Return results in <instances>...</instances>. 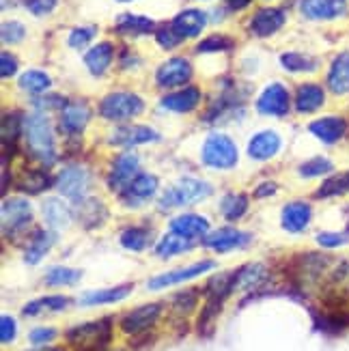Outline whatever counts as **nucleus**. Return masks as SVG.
Returning a JSON list of instances; mask_svg holds the SVG:
<instances>
[{
	"label": "nucleus",
	"mask_w": 349,
	"mask_h": 351,
	"mask_svg": "<svg viewBox=\"0 0 349 351\" xmlns=\"http://www.w3.org/2000/svg\"><path fill=\"white\" fill-rule=\"evenodd\" d=\"M22 132L26 136V147L37 160L43 164H52L56 158L54 149V134L50 128V121L43 112H33L24 117Z\"/></svg>",
	"instance_id": "obj_1"
},
{
	"label": "nucleus",
	"mask_w": 349,
	"mask_h": 351,
	"mask_svg": "<svg viewBox=\"0 0 349 351\" xmlns=\"http://www.w3.org/2000/svg\"><path fill=\"white\" fill-rule=\"evenodd\" d=\"M211 186L207 181L201 179H192L186 177L177 181L175 186H171L166 190L160 198V209H171V207H184V205H192V203H199L205 201L207 196H211Z\"/></svg>",
	"instance_id": "obj_2"
},
{
	"label": "nucleus",
	"mask_w": 349,
	"mask_h": 351,
	"mask_svg": "<svg viewBox=\"0 0 349 351\" xmlns=\"http://www.w3.org/2000/svg\"><path fill=\"white\" fill-rule=\"evenodd\" d=\"M112 322L110 319H101V322L93 324H82L75 326L67 332V341L82 351H99L110 343L112 337Z\"/></svg>",
	"instance_id": "obj_3"
},
{
	"label": "nucleus",
	"mask_w": 349,
	"mask_h": 351,
	"mask_svg": "<svg viewBox=\"0 0 349 351\" xmlns=\"http://www.w3.org/2000/svg\"><path fill=\"white\" fill-rule=\"evenodd\" d=\"M203 162L209 169H233L237 164V147L224 134H209L203 145Z\"/></svg>",
	"instance_id": "obj_4"
},
{
	"label": "nucleus",
	"mask_w": 349,
	"mask_h": 351,
	"mask_svg": "<svg viewBox=\"0 0 349 351\" xmlns=\"http://www.w3.org/2000/svg\"><path fill=\"white\" fill-rule=\"evenodd\" d=\"M143 110H145L143 99L136 93H123V90L106 95L99 104V114L108 121H128L139 117Z\"/></svg>",
	"instance_id": "obj_5"
},
{
	"label": "nucleus",
	"mask_w": 349,
	"mask_h": 351,
	"mask_svg": "<svg viewBox=\"0 0 349 351\" xmlns=\"http://www.w3.org/2000/svg\"><path fill=\"white\" fill-rule=\"evenodd\" d=\"M211 269H216L214 261H201V263H194V265H188V267H179V269H173V271L160 274V276H154L147 282V287L151 289V291H160V289L181 285V282L192 280L196 276H203L205 271H211Z\"/></svg>",
	"instance_id": "obj_6"
},
{
	"label": "nucleus",
	"mask_w": 349,
	"mask_h": 351,
	"mask_svg": "<svg viewBox=\"0 0 349 351\" xmlns=\"http://www.w3.org/2000/svg\"><path fill=\"white\" fill-rule=\"evenodd\" d=\"M289 106H291L289 90L278 82L265 86L259 99H256V110L263 117H285L289 114Z\"/></svg>",
	"instance_id": "obj_7"
},
{
	"label": "nucleus",
	"mask_w": 349,
	"mask_h": 351,
	"mask_svg": "<svg viewBox=\"0 0 349 351\" xmlns=\"http://www.w3.org/2000/svg\"><path fill=\"white\" fill-rule=\"evenodd\" d=\"M30 220H33V209L24 198H7L3 203V228L7 235L24 231Z\"/></svg>",
	"instance_id": "obj_8"
},
{
	"label": "nucleus",
	"mask_w": 349,
	"mask_h": 351,
	"mask_svg": "<svg viewBox=\"0 0 349 351\" xmlns=\"http://www.w3.org/2000/svg\"><path fill=\"white\" fill-rule=\"evenodd\" d=\"M192 78V65L190 60L186 58H169L166 63L160 65L158 73H156V80L158 86L162 88H175V86H184L188 80Z\"/></svg>",
	"instance_id": "obj_9"
},
{
	"label": "nucleus",
	"mask_w": 349,
	"mask_h": 351,
	"mask_svg": "<svg viewBox=\"0 0 349 351\" xmlns=\"http://www.w3.org/2000/svg\"><path fill=\"white\" fill-rule=\"evenodd\" d=\"M88 173L82 166H69L56 179V188L58 192L71 198V201H82L86 190H88Z\"/></svg>",
	"instance_id": "obj_10"
},
{
	"label": "nucleus",
	"mask_w": 349,
	"mask_h": 351,
	"mask_svg": "<svg viewBox=\"0 0 349 351\" xmlns=\"http://www.w3.org/2000/svg\"><path fill=\"white\" fill-rule=\"evenodd\" d=\"M160 313H162V304H147V306L136 308L121 319V330L125 334H132V337L143 334L158 322Z\"/></svg>",
	"instance_id": "obj_11"
},
{
	"label": "nucleus",
	"mask_w": 349,
	"mask_h": 351,
	"mask_svg": "<svg viewBox=\"0 0 349 351\" xmlns=\"http://www.w3.org/2000/svg\"><path fill=\"white\" fill-rule=\"evenodd\" d=\"M136 173H139V156L128 151V154H121L115 164H112V171L108 177V188L115 192L125 190L130 183L136 179Z\"/></svg>",
	"instance_id": "obj_12"
},
{
	"label": "nucleus",
	"mask_w": 349,
	"mask_h": 351,
	"mask_svg": "<svg viewBox=\"0 0 349 351\" xmlns=\"http://www.w3.org/2000/svg\"><path fill=\"white\" fill-rule=\"evenodd\" d=\"M300 11L304 18L324 22V20H337L345 15L347 5L345 0H300Z\"/></svg>",
	"instance_id": "obj_13"
},
{
	"label": "nucleus",
	"mask_w": 349,
	"mask_h": 351,
	"mask_svg": "<svg viewBox=\"0 0 349 351\" xmlns=\"http://www.w3.org/2000/svg\"><path fill=\"white\" fill-rule=\"evenodd\" d=\"M250 241V235L244 231H237V228H218V231L209 233L203 237V246L216 250V252H229L235 248H244Z\"/></svg>",
	"instance_id": "obj_14"
},
{
	"label": "nucleus",
	"mask_w": 349,
	"mask_h": 351,
	"mask_svg": "<svg viewBox=\"0 0 349 351\" xmlns=\"http://www.w3.org/2000/svg\"><path fill=\"white\" fill-rule=\"evenodd\" d=\"M285 22H287V15H285L282 9L265 7V9H259L252 15L250 30H252V35H256V37H269V35L278 33Z\"/></svg>",
	"instance_id": "obj_15"
},
{
	"label": "nucleus",
	"mask_w": 349,
	"mask_h": 351,
	"mask_svg": "<svg viewBox=\"0 0 349 351\" xmlns=\"http://www.w3.org/2000/svg\"><path fill=\"white\" fill-rule=\"evenodd\" d=\"M347 130H349V125L343 117H322L309 125V132L326 145L339 143L347 134Z\"/></svg>",
	"instance_id": "obj_16"
},
{
	"label": "nucleus",
	"mask_w": 349,
	"mask_h": 351,
	"mask_svg": "<svg viewBox=\"0 0 349 351\" xmlns=\"http://www.w3.org/2000/svg\"><path fill=\"white\" fill-rule=\"evenodd\" d=\"M207 24V13L201 9H186L179 15H175V20L171 22V28L181 37V39H190V37H199L201 30Z\"/></svg>",
	"instance_id": "obj_17"
},
{
	"label": "nucleus",
	"mask_w": 349,
	"mask_h": 351,
	"mask_svg": "<svg viewBox=\"0 0 349 351\" xmlns=\"http://www.w3.org/2000/svg\"><path fill=\"white\" fill-rule=\"evenodd\" d=\"M326 84L335 95H349V52H341L332 58Z\"/></svg>",
	"instance_id": "obj_18"
},
{
	"label": "nucleus",
	"mask_w": 349,
	"mask_h": 351,
	"mask_svg": "<svg viewBox=\"0 0 349 351\" xmlns=\"http://www.w3.org/2000/svg\"><path fill=\"white\" fill-rule=\"evenodd\" d=\"M311 218H313L311 205L304 201H296V203H289L282 207L280 224L285 231H289V233H302L311 224Z\"/></svg>",
	"instance_id": "obj_19"
},
{
	"label": "nucleus",
	"mask_w": 349,
	"mask_h": 351,
	"mask_svg": "<svg viewBox=\"0 0 349 351\" xmlns=\"http://www.w3.org/2000/svg\"><path fill=\"white\" fill-rule=\"evenodd\" d=\"M278 151H280V136L274 130H263L259 134H254L248 143V156L259 162L274 158Z\"/></svg>",
	"instance_id": "obj_20"
},
{
	"label": "nucleus",
	"mask_w": 349,
	"mask_h": 351,
	"mask_svg": "<svg viewBox=\"0 0 349 351\" xmlns=\"http://www.w3.org/2000/svg\"><path fill=\"white\" fill-rule=\"evenodd\" d=\"M91 119V108L86 106V101H71L63 108V114H60V130L67 136L80 134Z\"/></svg>",
	"instance_id": "obj_21"
},
{
	"label": "nucleus",
	"mask_w": 349,
	"mask_h": 351,
	"mask_svg": "<svg viewBox=\"0 0 349 351\" xmlns=\"http://www.w3.org/2000/svg\"><path fill=\"white\" fill-rule=\"evenodd\" d=\"M158 192V177L156 175H139L123 192V203L125 205H141L149 201L151 196Z\"/></svg>",
	"instance_id": "obj_22"
},
{
	"label": "nucleus",
	"mask_w": 349,
	"mask_h": 351,
	"mask_svg": "<svg viewBox=\"0 0 349 351\" xmlns=\"http://www.w3.org/2000/svg\"><path fill=\"white\" fill-rule=\"evenodd\" d=\"M199 101H201V90L196 86H186V88L177 90V93L162 97L160 106L171 112L184 114V112H192L196 106H199Z\"/></svg>",
	"instance_id": "obj_23"
},
{
	"label": "nucleus",
	"mask_w": 349,
	"mask_h": 351,
	"mask_svg": "<svg viewBox=\"0 0 349 351\" xmlns=\"http://www.w3.org/2000/svg\"><path fill=\"white\" fill-rule=\"evenodd\" d=\"M160 138L156 130L145 128V125H130V128H121L110 136V143L119 147H134V145H147V143H156Z\"/></svg>",
	"instance_id": "obj_24"
},
{
	"label": "nucleus",
	"mask_w": 349,
	"mask_h": 351,
	"mask_svg": "<svg viewBox=\"0 0 349 351\" xmlns=\"http://www.w3.org/2000/svg\"><path fill=\"white\" fill-rule=\"evenodd\" d=\"M171 231L184 235L188 239H199L207 235L209 220L203 216H196V213H181V216L171 220Z\"/></svg>",
	"instance_id": "obj_25"
},
{
	"label": "nucleus",
	"mask_w": 349,
	"mask_h": 351,
	"mask_svg": "<svg viewBox=\"0 0 349 351\" xmlns=\"http://www.w3.org/2000/svg\"><path fill=\"white\" fill-rule=\"evenodd\" d=\"M326 104V90L320 84L306 82L298 88L296 93V110L300 114H311L317 112Z\"/></svg>",
	"instance_id": "obj_26"
},
{
	"label": "nucleus",
	"mask_w": 349,
	"mask_h": 351,
	"mask_svg": "<svg viewBox=\"0 0 349 351\" xmlns=\"http://www.w3.org/2000/svg\"><path fill=\"white\" fill-rule=\"evenodd\" d=\"M134 285H121V287H112V289H99V291H86L80 298L82 306H101V304H115L125 300L132 293Z\"/></svg>",
	"instance_id": "obj_27"
},
{
	"label": "nucleus",
	"mask_w": 349,
	"mask_h": 351,
	"mask_svg": "<svg viewBox=\"0 0 349 351\" xmlns=\"http://www.w3.org/2000/svg\"><path fill=\"white\" fill-rule=\"evenodd\" d=\"M41 209H43L45 224H48L52 231H63V228L71 224V211L63 201H58V198H48Z\"/></svg>",
	"instance_id": "obj_28"
},
{
	"label": "nucleus",
	"mask_w": 349,
	"mask_h": 351,
	"mask_svg": "<svg viewBox=\"0 0 349 351\" xmlns=\"http://www.w3.org/2000/svg\"><path fill=\"white\" fill-rule=\"evenodd\" d=\"M112 56H115L112 43L104 41V43L93 45V48H91V50L86 52V56H84V65H86V69H88L91 73H93V75H101L106 69L110 67Z\"/></svg>",
	"instance_id": "obj_29"
},
{
	"label": "nucleus",
	"mask_w": 349,
	"mask_h": 351,
	"mask_svg": "<svg viewBox=\"0 0 349 351\" xmlns=\"http://www.w3.org/2000/svg\"><path fill=\"white\" fill-rule=\"evenodd\" d=\"M108 216L104 203L99 198H82L80 207H78V220L86 226V228H95L101 226V222Z\"/></svg>",
	"instance_id": "obj_30"
},
{
	"label": "nucleus",
	"mask_w": 349,
	"mask_h": 351,
	"mask_svg": "<svg viewBox=\"0 0 349 351\" xmlns=\"http://www.w3.org/2000/svg\"><path fill=\"white\" fill-rule=\"evenodd\" d=\"M267 278V269L261 263H252L235 271V282H233V291L235 289H241V291H250V289H256L263 280Z\"/></svg>",
	"instance_id": "obj_31"
},
{
	"label": "nucleus",
	"mask_w": 349,
	"mask_h": 351,
	"mask_svg": "<svg viewBox=\"0 0 349 351\" xmlns=\"http://www.w3.org/2000/svg\"><path fill=\"white\" fill-rule=\"evenodd\" d=\"M192 248V239L184 237V235H179V233H169V235H164L160 241H158V246H156V254L160 258H171L175 254H184Z\"/></svg>",
	"instance_id": "obj_32"
},
{
	"label": "nucleus",
	"mask_w": 349,
	"mask_h": 351,
	"mask_svg": "<svg viewBox=\"0 0 349 351\" xmlns=\"http://www.w3.org/2000/svg\"><path fill=\"white\" fill-rule=\"evenodd\" d=\"M151 239H154V233H151L149 228L132 226V228H125V231L121 233V246L132 250V252H143L145 248H149Z\"/></svg>",
	"instance_id": "obj_33"
},
{
	"label": "nucleus",
	"mask_w": 349,
	"mask_h": 351,
	"mask_svg": "<svg viewBox=\"0 0 349 351\" xmlns=\"http://www.w3.org/2000/svg\"><path fill=\"white\" fill-rule=\"evenodd\" d=\"M154 28H156V22L149 18H143V15L125 13L117 20V30L119 33H125V35H145V33H151Z\"/></svg>",
	"instance_id": "obj_34"
},
{
	"label": "nucleus",
	"mask_w": 349,
	"mask_h": 351,
	"mask_svg": "<svg viewBox=\"0 0 349 351\" xmlns=\"http://www.w3.org/2000/svg\"><path fill=\"white\" fill-rule=\"evenodd\" d=\"M54 246V233H45V231H37L35 237L30 239L28 248H26V263L37 265L41 258L45 256L50 248Z\"/></svg>",
	"instance_id": "obj_35"
},
{
	"label": "nucleus",
	"mask_w": 349,
	"mask_h": 351,
	"mask_svg": "<svg viewBox=\"0 0 349 351\" xmlns=\"http://www.w3.org/2000/svg\"><path fill=\"white\" fill-rule=\"evenodd\" d=\"M69 304V298H63V295H48V298H41V300H35V302H28L26 306L22 308V315L26 317H35V315H41L43 311H65Z\"/></svg>",
	"instance_id": "obj_36"
},
{
	"label": "nucleus",
	"mask_w": 349,
	"mask_h": 351,
	"mask_svg": "<svg viewBox=\"0 0 349 351\" xmlns=\"http://www.w3.org/2000/svg\"><path fill=\"white\" fill-rule=\"evenodd\" d=\"M220 211L229 222L239 220L248 211V196L246 194H226L220 203Z\"/></svg>",
	"instance_id": "obj_37"
},
{
	"label": "nucleus",
	"mask_w": 349,
	"mask_h": 351,
	"mask_svg": "<svg viewBox=\"0 0 349 351\" xmlns=\"http://www.w3.org/2000/svg\"><path fill=\"white\" fill-rule=\"evenodd\" d=\"M280 65L287 71H293V73H309L317 69V60L309 54H302V52H285L280 56Z\"/></svg>",
	"instance_id": "obj_38"
},
{
	"label": "nucleus",
	"mask_w": 349,
	"mask_h": 351,
	"mask_svg": "<svg viewBox=\"0 0 349 351\" xmlns=\"http://www.w3.org/2000/svg\"><path fill=\"white\" fill-rule=\"evenodd\" d=\"M80 278H82V271L73 267L58 265L45 271V285H50V287H69V285H75Z\"/></svg>",
	"instance_id": "obj_39"
},
{
	"label": "nucleus",
	"mask_w": 349,
	"mask_h": 351,
	"mask_svg": "<svg viewBox=\"0 0 349 351\" xmlns=\"http://www.w3.org/2000/svg\"><path fill=\"white\" fill-rule=\"evenodd\" d=\"M349 192V171L339 173L322 183V188L315 192L317 198H332V196H343Z\"/></svg>",
	"instance_id": "obj_40"
},
{
	"label": "nucleus",
	"mask_w": 349,
	"mask_h": 351,
	"mask_svg": "<svg viewBox=\"0 0 349 351\" xmlns=\"http://www.w3.org/2000/svg\"><path fill=\"white\" fill-rule=\"evenodd\" d=\"M50 84H52L50 75L39 69H28L20 75V86L26 93H43L45 88H50Z\"/></svg>",
	"instance_id": "obj_41"
},
{
	"label": "nucleus",
	"mask_w": 349,
	"mask_h": 351,
	"mask_svg": "<svg viewBox=\"0 0 349 351\" xmlns=\"http://www.w3.org/2000/svg\"><path fill=\"white\" fill-rule=\"evenodd\" d=\"M50 186V177L43 171H28L20 177V190L28 194H39Z\"/></svg>",
	"instance_id": "obj_42"
},
{
	"label": "nucleus",
	"mask_w": 349,
	"mask_h": 351,
	"mask_svg": "<svg viewBox=\"0 0 349 351\" xmlns=\"http://www.w3.org/2000/svg\"><path fill=\"white\" fill-rule=\"evenodd\" d=\"M332 171H335V164H332L328 158H313V160H309V162H304L300 166V175L306 177V179L324 177V175H328Z\"/></svg>",
	"instance_id": "obj_43"
},
{
	"label": "nucleus",
	"mask_w": 349,
	"mask_h": 351,
	"mask_svg": "<svg viewBox=\"0 0 349 351\" xmlns=\"http://www.w3.org/2000/svg\"><path fill=\"white\" fill-rule=\"evenodd\" d=\"M233 45L231 37H224V35H211L207 39H203L199 45H196V52H224L229 50Z\"/></svg>",
	"instance_id": "obj_44"
},
{
	"label": "nucleus",
	"mask_w": 349,
	"mask_h": 351,
	"mask_svg": "<svg viewBox=\"0 0 349 351\" xmlns=\"http://www.w3.org/2000/svg\"><path fill=\"white\" fill-rule=\"evenodd\" d=\"M95 33H97V30H95L93 26L73 28L71 33H69V39H67V43L71 45V48L80 50V48H84V45H88V43H91V39L95 37Z\"/></svg>",
	"instance_id": "obj_45"
},
{
	"label": "nucleus",
	"mask_w": 349,
	"mask_h": 351,
	"mask_svg": "<svg viewBox=\"0 0 349 351\" xmlns=\"http://www.w3.org/2000/svg\"><path fill=\"white\" fill-rule=\"evenodd\" d=\"M22 125H24V119H20L15 112L5 114V119H3V141L5 143H9V138L13 141L15 136L22 132Z\"/></svg>",
	"instance_id": "obj_46"
},
{
	"label": "nucleus",
	"mask_w": 349,
	"mask_h": 351,
	"mask_svg": "<svg viewBox=\"0 0 349 351\" xmlns=\"http://www.w3.org/2000/svg\"><path fill=\"white\" fill-rule=\"evenodd\" d=\"M26 37V28L20 22H5L3 24V41L5 43H20Z\"/></svg>",
	"instance_id": "obj_47"
},
{
	"label": "nucleus",
	"mask_w": 349,
	"mask_h": 351,
	"mask_svg": "<svg viewBox=\"0 0 349 351\" xmlns=\"http://www.w3.org/2000/svg\"><path fill=\"white\" fill-rule=\"evenodd\" d=\"M194 306H196V291H184L173 298V308L181 315L194 311Z\"/></svg>",
	"instance_id": "obj_48"
},
{
	"label": "nucleus",
	"mask_w": 349,
	"mask_h": 351,
	"mask_svg": "<svg viewBox=\"0 0 349 351\" xmlns=\"http://www.w3.org/2000/svg\"><path fill=\"white\" fill-rule=\"evenodd\" d=\"M15 337H18V326H15V319L9 317V315H3V319H0V341H3V345H9L15 341Z\"/></svg>",
	"instance_id": "obj_49"
},
{
	"label": "nucleus",
	"mask_w": 349,
	"mask_h": 351,
	"mask_svg": "<svg viewBox=\"0 0 349 351\" xmlns=\"http://www.w3.org/2000/svg\"><path fill=\"white\" fill-rule=\"evenodd\" d=\"M347 241H349V237L343 235V233H330V231H324V233L317 235V243H320L322 248H341V246H345Z\"/></svg>",
	"instance_id": "obj_50"
},
{
	"label": "nucleus",
	"mask_w": 349,
	"mask_h": 351,
	"mask_svg": "<svg viewBox=\"0 0 349 351\" xmlns=\"http://www.w3.org/2000/svg\"><path fill=\"white\" fill-rule=\"evenodd\" d=\"M56 339V330L54 328H35L28 334V341L37 345V347H45L48 343H52Z\"/></svg>",
	"instance_id": "obj_51"
},
{
	"label": "nucleus",
	"mask_w": 349,
	"mask_h": 351,
	"mask_svg": "<svg viewBox=\"0 0 349 351\" xmlns=\"http://www.w3.org/2000/svg\"><path fill=\"white\" fill-rule=\"evenodd\" d=\"M156 39H158V43L162 45V48H166V50H173L175 45H179L181 41H184L171 26L169 28H160L158 33H156Z\"/></svg>",
	"instance_id": "obj_52"
},
{
	"label": "nucleus",
	"mask_w": 349,
	"mask_h": 351,
	"mask_svg": "<svg viewBox=\"0 0 349 351\" xmlns=\"http://www.w3.org/2000/svg\"><path fill=\"white\" fill-rule=\"evenodd\" d=\"M58 0H26V9L33 15H48Z\"/></svg>",
	"instance_id": "obj_53"
},
{
	"label": "nucleus",
	"mask_w": 349,
	"mask_h": 351,
	"mask_svg": "<svg viewBox=\"0 0 349 351\" xmlns=\"http://www.w3.org/2000/svg\"><path fill=\"white\" fill-rule=\"evenodd\" d=\"M15 71H18V58L9 52H3V56H0V73H3V78H11V75H15Z\"/></svg>",
	"instance_id": "obj_54"
},
{
	"label": "nucleus",
	"mask_w": 349,
	"mask_h": 351,
	"mask_svg": "<svg viewBox=\"0 0 349 351\" xmlns=\"http://www.w3.org/2000/svg\"><path fill=\"white\" fill-rule=\"evenodd\" d=\"M35 104L39 106V108H43V110H52V108H63V106H65V99L60 97V95H48V97L37 99Z\"/></svg>",
	"instance_id": "obj_55"
},
{
	"label": "nucleus",
	"mask_w": 349,
	"mask_h": 351,
	"mask_svg": "<svg viewBox=\"0 0 349 351\" xmlns=\"http://www.w3.org/2000/svg\"><path fill=\"white\" fill-rule=\"evenodd\" d=\"M272 194H276V183H272V181H269V183H267V181H265V183H261V186L254 190V196H256V198L272 196Z\"/></svg>",
	"instance_id": "obj_56"
},
{
	"label": "nucleus",
	"mask_w": 349,
	"mask_h": 351,
	"mask_svg": "<svg viewBox=\"0 0 349 351\" xmlns=\"http://www.w3.org/2000/svg\"><path fill=\"white\" fill-rule=\"evenodd\" d=\"M250 3V0H229V7L231 9H241V7H246Z\"/></svg>",
	"instance_id": "obj_57"
},
{
	"label": "nucleus",
	"mask_w": 349,
	"mask_h": 351,
	"mask_svg": "<svg viewBox=\"0 0 349 351\" xmlns=\"http://www.w3.org/2000/svg\"><path fill=\"white\" fill-rule=\"evenodd\" d=\"M33 351H63V349H56V347H39V349H33Z\"/></svg>",
	"instance_id": "obj_58"
},
{
	"label": "nucleus",
	"mask_w": 349,
	"mask_h": 351,
	"mask_svg": "<svg viewBox=\"0 0 349 351\" xmlns=\"http://www.w3.org/2000/svg\"><path fill=\"white\" fill-rule=\"evenodd\" d=\"M119 3H130V0H119Z\"/></svg>",
	"instance_id": "obj_59"
},
{
	"label": "nucleus",
	"mask_w": 349,
	"mask_h": 351,
	"mask_svg": "<svg viewBox=\"0 0 349 351\" xmlns=\"http://www.w3.org/2000/svg\"><path fill=\"white\" fill-rule=\"evenodd\" d=\"M347 231H349V224H347Z\"/></svg>",
	"instance_id": "obj_60"
}]
</instances>
